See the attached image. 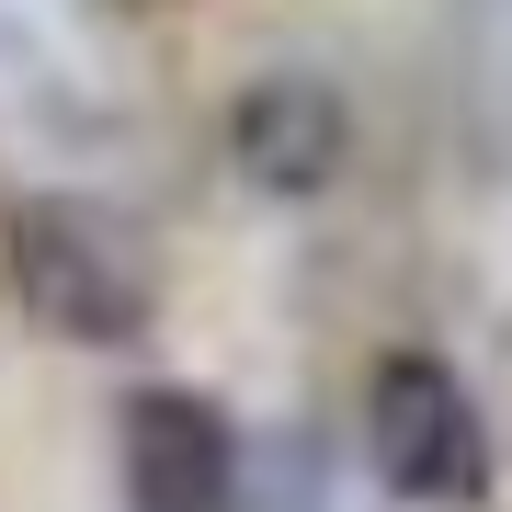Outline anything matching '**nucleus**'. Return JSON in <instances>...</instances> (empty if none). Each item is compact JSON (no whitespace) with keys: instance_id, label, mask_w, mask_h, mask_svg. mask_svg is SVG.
<instances>
[{"instance_id":"obj_1","label":"nucleus","mask_w":512,"mask_h":512,"mask_svg":"<svg viewBox=\"0 0 512 512\" xmlns=\"http://www.w3.org/2000/svg\"><path fill=\"white\" fill-rule=\"evenodd\" d=\"M0 285H12V308L46 330V342L69 353H126L148 330V262L137 239L92 217L80 194H23L12 217H0Z\"/></svg>"},{"instance_id":"obj_2","label":"nucleus","mask_w":512,"mask_h":512,"mask_svg":"<svg viewBox=\"0 0 512 512\" xmlns=\"http://www.w3.org/2000/svg\"><path fill=\"white\" fill-rule=\"evenodd\" d=\"M365 467H376V490L410 501V512L490 501L501 444H490L478 387L444 365V353H376V376H365Z\"/></svg>"},{"instance_id":"obj_3","label":"nucleus","mask_w":512,"mask_h":512,"mask_svg":"<svg viewBox=\"0 0 512 512\" xmlns=\"http://www.w3.org/2000/svg\"><path fill=\"white\" fill-rule=\"evenodd\" d=\"M228 171H239L262 205H319V194L353 171V103H342V80H319V69H262L251 92L228 103Z\"/></svg>"},{"instance_id":"obj_4","label":"nucleus","mask_w":512,"mask_h":512,"mask_svg":"<svg viewBox=\"0 0 512 512\" xmlns=\"http://www.w3.org/2000/svg\"><path fill=\"white\" fill-rule=\"evenodd\" d=\"M239 421L205 387H137L114 421V467H126V512H228L239 490Z\"/></svg>"},{"instance_id":"obj_5","label":"nucleus","mask_w":512,"mask_h":512,"mask_svg":"<svg viewBox=\"0 0 512 512\" xmlns=\"http://www.w3.org/2000/svg\"><path fill=\"white\" fill-rule=\"evenodd\" d=\"M228 512H330V456L308 421H274V433L239 444V490Z\"/></svg>"},{"instance_id":"obj_6","label":"nucleus","mask_w":512,"mask_h":512,"mask_svg":"<svg viewBox=\"0 0 512 512\" xmlns=\"http://www.w3.org/2000/svg\"><path fill=\"white\" fill-rule=\"evenodd\" d=\"M126 12H148V0H126Z\"/></svg>"}]
</instances>
